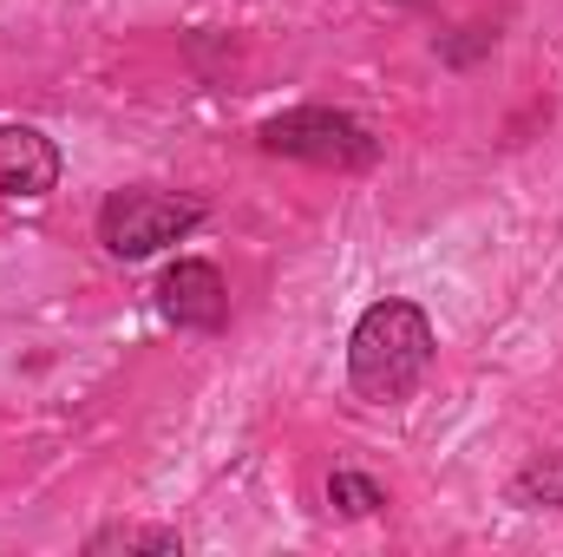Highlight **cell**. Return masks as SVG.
<instances>
[{"mask_svg":"<svg viewBox=\"0 0 563 557\" xmlns=\"http://www.w3.org/2000/svg\"><path fill=\"white\" fill-rule=\"evenodd\" d=\"M432 368V321L420 302L380 295L347 335V381L367 407H400Z\"/></svg>","mask_w":563,"mask_h":557,"instance_id":"6da1fadb","label":"cell"},{"mask_svg":"<svg viewBox=\"0 0 563 557\" xmlns=\"http://www.w3.org/2000/svg\"><path fill=\"white\" fill-rule=\"evenodd\" d=\"M197 223H203V204H197V197H170V190H112L106 210H99V243H106L119 263H144V256H157L164 243H184Z\"/></svg>","mask_w":563,"mask_h":557,"instance_id":"7a4b0ae2","label":"cell"},{"mask_svg":"<svg viewBox=\"0 0 563 557\" xmlns=\"http://www.w3.org/2000/svg\"><path fill=\"white\" fill-rule=\"evenodd\" d=\"M256 139H263V151H276V157L328 164V171H361V164L380 157V139H374L361 119L334 112V106H295V112H276Z\"/></svg>","mask_w":563,"mask_h":557,"instance_id":"3957f363","label":"cell"},{"mask_svg":"<svg viewBox=\"0 0 563 557\" xmlns=\"http://www.w3.org/2000/svg\"><path fill=\"white\" fill-rule=\"evenodd\" d=\"M157 302H164V315L177 321V328H197V335H217L223 321H230V282L217 263H170L164 282H157Z\"/></svg>","mask_w":563,"mask_h":557,"instance_id":"277c9868","label":"cell"},{"mask_svg":"<svg viewBox=\"0 0 563 557\" xmlns=\"http://www.w3.org/2000/svg\"><path fill=\"white\" fill-rule=\"evenodd\" d=\"M59 144L40 125H0V197H46L59 190Z\"/></svg>","mask_w":563,"mask_h":557,"instance_id":"5b68a950","label":"cell"},{"mask_svg":"<svg viewBox=\"0 0 563 557\" xmlns=\"http://www.w3.org/2000/svg\"><path fill=\"white\" fill-rule=\"evenodd\" d=\"M86 551L106 557V551H177V532H164V525H106V532H92L86 538Z\"/></svg>","mask_w":563,"mask_h":557,"instance_id":"8992f818","label":"cell"},{"mask_svg":"<svg viewBox=\"0 0 563 557\" xmlns=\"http://www.w3.org/2000/svg\"><path fill=\"white\" fill-rule=\"evenodd\" d=\"M328 505H334L341 518H374V512L387 505V492H380L367 472H347V466H341V472L328 479Z\"/></svg>","mask_w":563,"mask_h":557,"instance_id":"52a82bcc","label":"cell"},{"mask_svg":"<svg viewBox=\"0 0 563 557\" xmlns=\"http://www.w3.org/2000/svg\"><path fill=\"white\" fill-rule=\"evenodd\" d=\"M511 499H518V505H563V452L531 459V466L511 479Z\"/></svg>","mask_w":563,"mask_h":557,"instance_id":"ba28073f","label":"cell"}]
</instances>
